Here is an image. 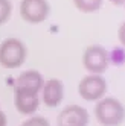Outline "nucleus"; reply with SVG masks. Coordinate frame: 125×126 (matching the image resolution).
Here are the masks:
<instances>
[{"mask_svg":"<svg viewBox=\"0 0 125 126\" xmlns=\"http://www.w3.org/2000/svg\"><path fill=\"white\" fill-rule=\"evenodd\" d=\"M0 126H8V119H6V114L0 110Z\"/></svg>","mask_w":125,"mask_h":126,"instance_id":"nucleus-14","label":"nucleus"},{"mask_svg":"<svg viewBox=\"0 0 125 126\" xmlns=\"http://www.w3.org/2000/svg\"><path fill=\"white\" fill-rule=\"evenodd\" d=\"M64 97V85L60 79H49L41 88V99L46 106L55 108Z\"/></svg>","mask_w":125,"mask_h":126,"instance_id":"nucleus-8","label":"nucleus"},{"mask_svg":"<svg viewBox=\"0 0 125 126\" xmlns=\"http://www.w3.org/2000/svg\"><path fill=\"white\" fill-rule=\"evenodd\" d=\"M20 126H50V125L47 119H44L41 115H34V117H29L28 120H24Z\"/></svg>","mask_w":125,"mask_h":126,"instance_id":"nucleus-12","label":"nucleus"},{"mask_svg":"<svg viewBox=\"0 0 125 126\" xmlns=\"http://www.w3.org/2000/svg\"><path fill=\"white\" fill-rule=\"evenodd\" d=\"M44 85V79L43 75L37 70H26L23 73L19 75V78L14 82V88H20V90H29V91L38 93L41 91V88Z\"/></svg>","mask_w":125,"mask_h":126,"instance_id":"nucleus-9","label":"nucleus"},{"mask_svg":"<svg viewBox=\"0 0 125 126\" xmlns=\"http://www.w3.org/2000/svg\"><path fill=\"white\" fill-rule=\"evenodd\" d=\"M73 5L83 12H95L101 8L102 0H73Z\"/></svg>","mask_w":125,"mask_h":126,"instance_id":"nucleus-10","label":"nucleus"},{"mask_svg":"<svg viewBox=\"0 0 125 126\" xmlns=\"http://www.w3.org/2000/svg\"><path fill=\"white\" fill-rule=\"evenodd\" d=\"M50 5L47 0H21L20 15L28 23H41L49 17Z\"/></svg>","mask_w":125,"mask_h":126,"instance_id":"nucleus-5","label":"nucleus"},{"mask_svg":"<svg viewBox=\"0 0 125 126\" xmlns=\"http://www.w3.org/2000/svg\"><path fill=\"white\" fill-rule=\"evenodd\" d=\"M78 91L79 96L87 102L101 100L107 91V82L101 75H87L81 79L78 85Z\"/></svg>","mask_w":125,"mask_h":126,"instance_id":"nucleus-4","label":"nucleus"},{"mask_svg":"<svg viewBox=\"0 0 125 126\" xmlns=\"http://www.w3.org/2000/svg\"><path fill=\"white\" fill-rule=\"evenodd\" d=\"M14 105L20 114L32 115L40 106V96L35 91L14 88Z\"/></svg>","mask_w":125,"mask_h":126,"instance_id":"nucleus-6","label":"nucleus"},{"mask_svg":"<svg viewBox=\"0 0 125 126\" xmlns=\"http://www.w3.org/2000/svg\"><path fill=\"white\" fill-rule=\"evenodd\" d=\"M58 126H87L88 125V112L85 108L79 105H69L62 108L58 119Z\"/></svg>","mask_w":125,"mask_h":126,"instance_id":"nucleus-7","label":"nucleus"},{"mask_svg":"<svg viewBox=\"0 0 125 126\" xmlns=\"http://www.w3.org/2000/svg\"><path fill=\"white\" fill-rule=\"evenodd\" d=\"M110 2L116 6H121V5H125V0H110Z\"/></svg>","mask_w":125,"mask_h":126,"instance_id":"nucleus-15","label":"nucleus"},{"mask_svg":"<svg viewBox=\"0 0 125 126\" xmlns=\"http://www.w3.org/2000/svg\"><path fill=\"white\" fill-rule=\"evenodd\" d=\"M12 14L11 0H0V24H5Z\"/></svg>","mask_w":125,"mask_h":126,"instance_id":"nucleus-11","label":"nucleus"},{"mask_svg":"<svg viewBox=\"0 0 125 126\" xmlns=\"http://www.w3.org/2000/svg\"><path fill=\"white\" fill-rule=\"evenodd\" d=\"M26 55L28 49L19 38H6L0 44V65L3 68H17L23 65Z\"/></svg>","mask_w":125,"mask_h":126,"instance_id":"nucleus-2","label":"nucleus"},{"mask_svg":"<svg viewBox=\"0 0 125 126\" xmlns=\"http://www.w3.org/2000/svg\"><path fill=\"white\" fill-rule=\"evenodd\" d=\"M96 120L102 126H119L125 119V108L114 97H104L95 106Z\"/></svg>","mask_w":125,"mask_h":126,"instance_id":"nucleus-1","label":"nucleus"},{"mask_svg":"<svg viewBox=\"0 0 125 126\" xmlns=\"http://www.w3.org/2000/svg\"><path fill=\"white\" fill-rule=\"evenodd\" d=\"M110 62V55L102 46L99 44H92L84 50L83 55V64L90 75H101L107 70Z\"/></svg>","mask_w":125,"mask_h":126,"instance_id":"nucleus-3","label":"nucleus"},{"mask_svg":"<svg viewBox=\"0 0 125 126\" xmlns=\"http://www.w3.org/2000/svg\"><path fill=\"white\" fill-rule=\"evenodd\" d=\"M118 35H119V40H121V43H122L124 46H125V23H122V24H121Z\"/></svg>","mask_w":125,"mask_h":126,"instance_id":"nucleus-13","label":"nucleus"}]
</instances>
